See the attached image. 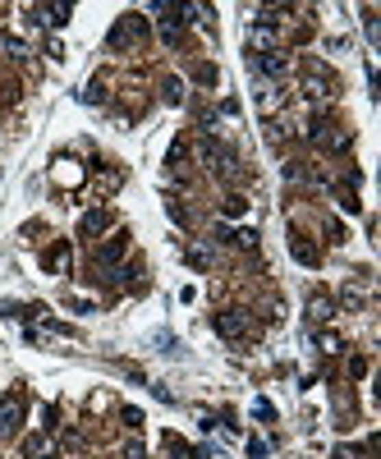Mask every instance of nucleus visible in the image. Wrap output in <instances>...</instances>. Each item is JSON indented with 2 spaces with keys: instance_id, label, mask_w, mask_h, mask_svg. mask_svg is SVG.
Instances as JSON below:
<instances>
[{
  "instance_id": "22",
  "label": "nucleus",
  "mask_w": 381,
  "mask_h": 459,
  "mask_svg": "<svg viewBox=\"0 0 381 459\" xmlns=\"http://www.w3.org/2000/svg\"><path fill=\"white\" fill-rule=\"evenodd\" d=\"M367 372V358H349V377H363Z\"/></svg>"
},
{
  "instance_id": "5",
  "label": "nucleus",
  "mask_w": 381,
  "mask_h": 459,
  "mask_svg": "<svg viewBox=\"0 0 381 459\" xmlns=\"http://www.w3.org/2000/svg\"><path fill=\"white\" fill-rule=\"evenodd\" d=\"M198 152H202V161H207V166H212L216 175H225V170H234V152H230V147H221V142H216L212 134L202 138V147H198Z\"/></svg>"
},
{
  "instance_id": "7",
  "label": "nucleus",
  "mask_w": 381,
  "mask_h": 459,
  "mask_svg": "<svg viewBox=\"0 0 381 459\" xmlns=\"http://www.w3.org/2000/svg\"><path fill=\"white\" fill-rule=\"evenodd\" d=\"M124 253H129V239H124V234H110L106 244L97 248V266H101V271H106V266H115V262H120Z\"/></svg>"
},
{
  "instance_id": "21",
  "label": "nucleus",
  "mask_w": 381,
  "mask_h": 459,
  "mask_svg": "<svg viewBox=\"0 0 381 459\" xmlns=\"http://www.w3.org/2000/svg\"><path fill=\"white\" fill-rule=\"evenodd\" d=\"M216 244H234V230H230V225H216Z\"/></svg>"
},
{
  "instance_id": "17",
  "label": "nucleus",
  "mask_w": 381,
  "mask_h": 459,
  "mask_svg": "<svg viewBox=\"0 0 381 459\" xmlns=\"http://www.w3.org/2000/svg\"><path fill=\"white\" fill-rule=\"evenodd\" d=\"M120 418H124V427H134V432H138V427H143V413H138V409H124V413H120Z\"/></svg>"
},
{
  "instance_id": "16",
  "label": "nucleus",
  "mask_w": 381,
  "mask_h": 459,
  "mask_svg": "<svg viewBox=\"0 0 381 459\" xmlns=\"http://www.w3.org/2000/svg\"><path fill=\"white\" fill-rule=\"evenodd\" d=\"M101 97H106V92H101V78H92L88 92H83V101H101Z\"/></svg>"
},
{
  "instance_id": "19",
  "label": "nucleus",
  "mask_w": 381,
  "mask_h": 459,
  "mask_svg": "<svg viewBox=\"0 0 381 459\" xmlns=\"http://www.w3.org/2000/svg\"><path fill=\"white\" fill-rule=\"evenodd\" d=\"M193 78H198V83H216V69H212V64H198V69H193Z\"/></svg>"
},
{
  "instance_id": "10",
  "label": "nucleus",
  "mask_w": 381,
  "mask_h": 459,
  "mask_svg": "<svg viewBox=\"0 0 381 459\" xmlns=\"http://www.w3.org/2000/svg\"><path fill=\"white\" fill-rule=\"evenodd\" d=\"M32 14H37V23H51V28H60V23H69L74 5H37Z\"/></svg>"
},
{
  "instance_id": "3",
  "label": "nucleus",
  "mask_w": 381,
  "mask_h": 459,
  "mask_svg": "<svg viewBox=\"0 0 381 459\" xmlns=\"http://www.w3.org/2000/svg\"><path fill=\"white\" fill-rule=\"evenodd\" d=\"M19 427H23V395H5L0 399V441H14Z\"/></svg>"
},
{
  "instance_id": "6",
  "label": "nucleus",
  "mask_w": 381,
  "mask_h": 459,
  "mask_svg": "<svg viewBox=\"0 0 381 459\" xmlns=\"http://www.w3.org/2000/svg\"><path fill=\"white\" fill-rule=\"evenodd\" d=\"M110 225H115V216H110L106 207H92V212H83V221H78V239H97V234H106Z\"/></svg>"
},
{
  "instance_id": "1",
  "label": "nucleus",
  "mask_w": 381,
  "mask_h": 459,
  "mask_svg": "<svg viewBox=\"0 0 381 459\" xmlns=\"http://www.w3.org/2000/svg\"><path fill=\"white\" fill-rule=\"evenodd\" d=\"M152 14H161V37H166L170 46L184 42V23H188V5H166V0H156Z\"/></svg>"
},
{
  "instance_id": "13",
  "label": "nucleus",
  "mask_w": 381,
  "mask_h": 459,
  "mask_svg": "<svg viewBox=\"0 0 381 459\" xmlns=\"http://www.w3.org/2000/svg\"><path fill=\"white\" fill-rule=\"evenodd\" d=\"M161 88H166V101H170V106H180V101H184V83H180V78H166Z\"/></svg>"
},
{
  "instance_id": "15",
  "label": "nucleus",
  "mask_w": 381,
  "mask_h": 459,
  "mask_svg": "<svg viewBox=\"0 0 381 459\" xmlns=\"http://www.w3.org/2000/svg\"><path fill=\"white\" fill-rule=\"evenodd\" d=\"M312 317H317V321H331V299H317V303H312Z\"/></svg>"
},
{
  "instance_id": "20",
  "label": "nucleus",
  "mask_w": 381,
  "mask_h": 459,
  "mask_svg": "<svg viewBox=\"0 0 381 459\" xmlns=\"http://www.w3.org/2000/svg\"><path fill=\"white\" fill-rule=\"evenodd\" d=\"M166 212H170V216H175V221H180V225H188V212H184L180 202H166Z\"/></svg>"
},
{
  "instance_id": "14",
  "label": "nucleus",
  "mask_w": 381,
  "mask_h": 459,
  "mask_svg": "<svg viewBox=\"0 0 381 459\" xmlns=\"http://www.w3.org/2000/svg\"><path fill=\"white\" fill-rule=\"evenodd\" d=\"M221 212H225V216H244V212H248V202L239 198V193H230V198L221 202Z\"/></svg>"
},
{
  "instance_id": "12",
  "label": "nucleus",
  "mask_w": 381,
  "mask_h": 459,
  "mask_svg": "<svg viewBox=\"0 0 381 459\" xmlns=\"http://www.w3.org/2000/svg\"><path fill=\"white\" fill-rule=\"evenodd\" d=\"M23 459H56V445L46 441V436H28L23 441Z\"/></svg>"
},
{
  "instance_id": "9",
  "label": "nucleus",
  "mask_w": 381,
  "mask_h": 459,
  "mask_svg": "<svg viewBox=\"0 0 381 459\" xmlns=\"http://www.w3.org/2000/svg\"><path fill=\"white\" fill-rule=\"evenodd\" d=\"M46 271H56V275H64V271H69V244H64V239H56V244H51V248H46Z\"/></svg>"
},
{
  "instance_id": "11",
  "label": "nucleus",
  "mask_w": 381,
  "mask_h": 459,
  "mask_svg": "<svg viewBox=\"0 0 381 459\" xmlns=\"http://www.w3.org/2000/svg\"><path fill=\"white\" fill-rule=\"evenodd\" d=\"M290 253H294V262H304V266H317V248L308 244L299 230H290Z\"/></svg>"
},
{
  "instance_id": "4",
  "label": "nucleus",
  "mask_w": 381,
  "mask_h": 459,
  "mask_svg": "<svg viewBox=\"0 0 381 459\" xmlns=\"http://www.w3.org/2000/svg\"><path fill=\"white\" fill-rule=\"evenodd\" d=\"M216 336H225V340H244L253 326H248V312H239V308H230V312H216Z\"/></svg>"
},
{
  "instance_id": "8",
  "label": "nucleus",
  "mask_w": 381,
  "mask_h": 459,
  "mask_svg": "<svg viewBox=\"0 0 381 459\" xmlns=\"http://www.w3.org/2000/svg\"><path fill=\"white\" fill-rule=\"evenodd\" d=\"M248 60H253L258 74H271V78L285 74V55H275V51H248Z\"/></svg>"
},
{
  "instance_id": "2",
  "label": "nucleus",
  "mask_w": 381,
  "mask_h": 459,
  "mask_svg": "<svg viewBox=\"0 0 381 459\" xmlns=\"http://www.w3.org/2000/svg\"><path fill=\"white\" fill-rule=\"evenodd\" d=\"M143 37H147V18H143V14H120V23L110 28L106 42L115 46V51H120V46H138Z\"/></svg>"
},
{
  "instance_id": "23",
  "label": "nucleus",
  "mask_w": 381,
  "mask_h": 459,
  "mask_svg": "<svg viewBox=\"0 0 381 459\" xmlns=\"http://www.w3.org/2000/svg\"><path fill=\"white\" fill-rule=\"evenodd\" d=\"M248 455H253V459H267V445H262V441H248Z\"/></svg>"
},
{
  "instance_id": "18",
  "label": "nucleus",
  "mask_w": 381,
  "mask_h": 459,
  "mask_svg": "<svg viewBox=\"0 0 381 459\" xmlns=\"http://www.w3.org/2000/svg\"><path fill=\"white\" fill-rule=\"evenodd\" d=\"M253 418H262V423H267V418H275V409L267 404V399H258V404H253Z\"/></svg>"
}]
</instances>
